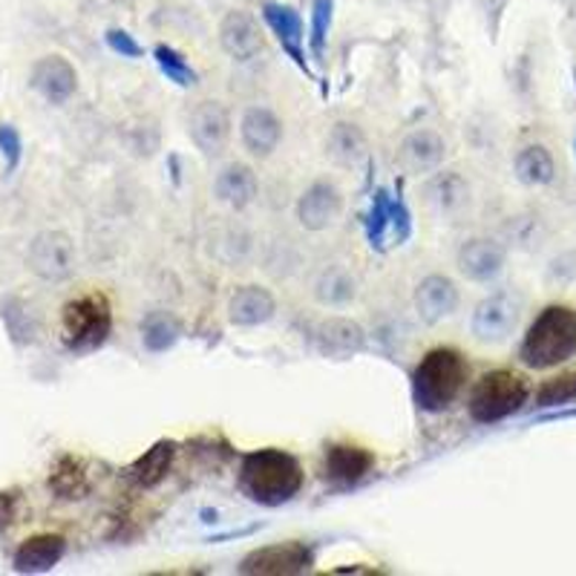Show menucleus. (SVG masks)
Returning a JSON list of instances; mask_svg holds the SVG:
<instances>
[{
	"instance_id": "obj_1",
	"label": "nucleus",
	"mask_w": 576,
	"mask_h": 576,
	"mask_svg": "<svg viewBox=\"0 0 576 576\" xmlns=\"http://www.w3.org/2000/svg\"><path fill=\"white\" fill-rule=\"evenodd\" d=\"M240 485L254 501L277 508V505H286L300 494L303 467L295 455L283 453V450H257V453H248L243 458Z\"/></svg>"
},
{
	"instance_id": "obj_2",
	"label": "nucleus",
	"mask_w": 576,
	"mask_h": 576,
	"mask_svg": "<svg viewBox=\"0 0 576 576\" xmlns=\"http://www.w3.org/2000/svg\"><path fill=\"white\" fill-rule=\"evenodd\" d=\"M574 355L576 311L568 306H547L524 334L522 350H519L522 364L531 369H551V366L565 364Z\"/></svg>"
},
{
	"instance_id": "obj_3",
	"label": "nucleus",
	"mask_w": 576,
	"mask_h": 576,
	"mask_svg": "<svg viewBox=\"0 0 576 576\" xmlns=\"http://www.w3.org/2000/svg\"><path fill=\"white\" fill-rule=\"evenodd\" d=\"M467 361L455 350H432L412 372V398L421 410L441 412L462 395L467 384Z\"/></svg>"
},
{
	"instance_id": "obj_4",
	"label": "nucleus",
	"mask_w": 576,
	"mask_h": 576,
	"mask_svg": "<svg viewBox=\"0 0 576 576\" xmlns=\"http://www.w3.org/2000/svg\"><path fill=\"white\" fill-rule=\"evenodd\" d=\"M113 332V309L99 291L69 300L62 311V341L73 352H92L104 346Z\"/></svg>"
},
{
	"instance_id": "obj_5",
	"label": "nucleus",
	"mask_w": 576,
	"mask_h": 576,
	"mask_svg": "<svg viewBox=\"0 0 576 576\" xmlns=\"http://www.w3.org/2000/svg\"><path fill=\"white\" fill-rule=\"evenodd\" d=\"M524 401H528V384H524L522 375L496 369L476 380L467 407H470L473 421L496 424V421H505V418L522 410Z\"/></svg>"
},
{
	"instance_id": "obj_6",
	"label": "nucleus",
	"mask_w": 576,
	"mask_h": 576,
	"mask_svg": "<svg viewBox=\"0 0 576 576\" xmlns=\"http://www.w3.org/2000/svg\"><path fill=\"white\" fill-rule=\"evenodd\" d=\"M519 318H522V300L513 291H499L476 306L470 326L481 343H501L516 332Z\"/></svg>"
},
{
	"instance_id": "obj_7",
	"label": "nucleus",
	"mask_w": 576,
	"mask_h": 576,
	"mask_svg": "<svg viewBox=\"0 0 576 576\" xmlns=\"http://www.w3.org/2000/svg\"><path fill=\"white\" fill-rule=\"evenodd\" d=\"M314 562V554L303 542H283V545L251 551L240 565V574L248 576H291L306 574Z\"/></svg>"
},
{
	"instance_id": "obj_8",
	"label": "nucleus",
	"mask_w": 576,
	"mask_h": 576,
	"mask_svg": "<svg viewBox=\"0 0 576 576\" xmlns=\"http://www.w3.org/2000/svg\"><path fill=\"white\" fill-rule=\"evenodd\" d=\"M30 266L41 280L62 283L76 268V248L73 240L62 231H46L38 234L30 245Z\"/></svg>"
},
{
	"instance_id": "obj_9",
	"label": "nucleus",
	"mask_w": 576,
	"mask_h": 576,
	"mask_svg": "<svg viewBox=\"0 0 576 576\" xmlns=\"http://www.w3.org/2000/svg\"><path fill=\"white\" fill-rule=\"evenodd\" d=\"M188 133L206 156H220L231 139V115L220 101H202L190 113Z\"/></svg>"
},
{
	"instance_id": "obj_10",
	"label": "nucleus",
	"mask_w": 576,
	"mask_h": 576,
	"mask_svg": "<svg viewBox=\"0 0 576 576\" xmlns=\"http://www.w3.org/2000/svg\"><path fill=\"white\" fill-rule=\"evenodd\" d=\"M32 87L53 104H64L73 99V92L78 87L76 67L62 58V55H46L32 67Z\"/></svg>"
},
{
	"instance_id": "obj_11",
	"label": "nucleus",
	"mask_w": 576,
	"mask_h": 576,
	"mask_svg": "<svg viewBox=\"0 0 576 576\" xmlns=\"http://www.w3.org/2000/svg\"><path fill=\"white\" fill-rule=\"evenodd\" d=\"M416 309L418 318L435 326L444 318H450L458 309V288L444 274H430L418 283L416 288Z\"/></svg>"
},
{
	"instance_id": "obj_12",
	"label": "nucleus",
	"mask_w": 576,
	"mask_h": 576,
	"mask_svg": "<svg viewBox=\"0 0 576 576\" xmlns=\"http://www.w3.org/2000/svg\"><path fill=\"white\" fill-rule=\"evenodd\" d=\"M341 211L343 197L332 182H314L311 188H306V193L297 202V220H300L303 228H309V231L329 228L341 217Z\"/></svg>"
},
{
	"instance_id": "obj_13",
	"label": "nucleus",
	"mask_w": 576,
	"mask_h": 576,
	"mask_svg": "<svg viewBox=\"0 0 576 576\" xmlns=\"http://www.w3.org/2000/svg\"><path fill=\"white\" fill-rule=\"evenodd\" d=\"M220 41L225 46V53L236 62H251L263 53V32L259 23L248 15V12H228L225 21L220 26Z\"/></svg>"
},
{
	"instance_id": "obj_14",
	"label": "nucleus",
	"mask_w": 576,
	"mask_h": 576,
	"mask_svg": "<svg viewBox=\"0 0 576 576\" xmlns=\"http://www.w3.org/2000/svg\"><path fill=\"white\" fill-rule=\"evenodd\" d=\"M314 341H318V350L326 357H352L366 346V334L364 329L357 326L355 320L350 318H329L323 320L314 332Z\"/></svg>"
},
{
	"instance_id": "obj_15",
	"label": "nucleus",
	"mask_w": 576,
	"mask_h": 576,
	"mask_svg": "<svg viewBox=\"0 0 576 576\" xmlns=\"http://www.w3.org/2000/svg\"><path fill=\"white\" fill-rule=\"evenodd\" d=\"M458 268L470 280L490 283L505 268V248L496 240L476 236V240L464 243L462 251H458Z\"/></svg>"
},
{
	"instance_id": "obj_16",
	"label": "nucleus",
	"mask_w": 576,
	"mask_h": 576,
	"mask_svg": "<svg viewBox=\"0 0 576 576\" xmlns=\"http://www.w3.org/2000/svg\"><path fill=\"white\" fill-rule=\"evenodd\" d=\"M67 554V542L55 533H41V536L26 539L15 551V571L18 574H46L53 571Z\"/></svg>"
},
{
	"instance_id": "obj_17",
	"label": "nucleus",
	"mask_w": 576,
	"mask_h": 576,
	"mask_svg": "<svg viewBox=\"0 0 576 576\" xmlns=\"http://www.w3.org/2000/svg\"><path fill=\"white\" fill-rule=\"evenodd\" d=\"M240 133H243L245 151L254 153V156H272L283 139L280 119L272 110H266V107H251V110H245Z\"/></svg>"
},
{
	"instance_id": "obj_18",
	"label": "nucleus",
	"mask_w": 576,
	"mask_h": 576,
	"mask_svg": "<svg viewBox=\"0 0 576 576\" xmlns=\"http://www.w3.org/2000/svg\"><path fill=\"white\" fill-rule=\"evenodd\" d=\"M277 303L268 288L263 286H243L231 297V306H228V318L234 326H263L274 318Z\"/></svg>"
},
{
	"instance_id": "obj_19",
	"label": "nucleus",
	"mask_w": 576,
	"mask_h": 576,
	"mask_svg": "<svg viewBox=\"0 0 576 576\" xmlns=\"http://www.w3.org/2000/svg\"><path fill=\"white\" fill-rule=\"evenodd\" d=\"M398 156H401V165L410 174H427V170H435L444 162L447 144L432 130H418V133H410V136L403 139Z\"/></svg>"
},
{
	"instance_id": "obj_20",
	"label": "nucleus",
	"mask_w": 576,
	"mask_h": 576,
	"mask_svg": "<svg viewBox=\"0 0 576 576\" xmlns=\"http://www.w3.org/2000/svg\"><path fill=\"white\" fill-rule=\"evenodd\" d=\"M263 18H266V23L274 30V35L280 38L283 49L291 55V62L309 73V64L303 58V49H300V44H303V21H300L295 9L280 7V3H266L263 7Z\"/></svg>"
},
{
	"instance_id": "obj_21",
	"label": "nucleus",
	"mask_w": 576,
	"mask_h": 576,
	"mask_svg": "<svg viewBox=\"0 0 576 576\" xmlns=\"http://www.w3.org/2000/svg\"><path fill=\"white\" fill-rule=\"evenodd\" d=\"M375 455L357 444H332L326 450V476L341 485H355L372 470Z\"/></svg>"
},
{
	"instance_id": "obj_22",
	"label": "nucleus",
	"mask_w": 576,
	"mask_h": 576,
	"mask_svg": "<svg viewBox=\"0 0 576 576\" xmlns=\"http://www.w3.org/2000/svg\"><path fill=\"white\" fill-rule=\"evenodd\" d=\"M213 190H217V197L225 206L236 208V211H243L254 202L257 197V176L251 170L248 165H228L220 176H217V182H213Z\"/></svg>"
},
{
	"instance_id": "obj_23",
	"label": "nucleus",
	"mask_w": 576,
	"mask_h": 576,
	"mask_svg": "<svg viewBox=\"0 0 576 576\" xmlns=\"http://www.w3.org/2000/svg\"><path fill=\"white\" fill-rule=\"evenodd\" d=\"M174 455H176V447L170 444V441H159V444H153V447L147 450L142 458H136V462L130 464V470H128L130 481H133L136 487H144V490L162 485L167 473H170Z\"/></svg>"
},
{
	"instance_id": "obj_24",
	"label": "nucleus",
	"mask_w": 576,
	"mask_h": 576,
	"mask_svg": "<svg viewBox=\"0 0 576 576\" xmlns=\"http://www.w3.org/2000/svg\"><path fill=\"white\" fill-rule=\"evenodd\" d=\"M49 487H53V494L58 499H81L90 490L87 470H84V464L78 462L76 455L58 458V464L53 467V476H49Z\"/></svg>"
},
{
	"instance_id": "obj_25",
	"label": "nucleus",
	"mask_w": 576,
	"mask_h": 576,
	"mask_svg": "<svg viewBox=\"0 0 576 576\" xmlns=\"http://www.w3.org/2000/svg\"><path fill=\"white\" fill-rule=\"evenodd\" d=\"M554 156H551V151L542 147V144H531V147H524V151L516 156V176H519L524 185H551L554 182Z\"/></svg>"
},
{
	"instance_id": "obj_26",
	"label": "nucleus",
	"mask_w": 576,
	"mask_h": 576,
	"mask_svg": "<svg viewBox=\"0 0 576 576\" xmlns=\"http://www.w3.org/2000/svg\"><path fill=\"white\" fill-rule=\"evenodd\" d=\"M179 323H176L170 314H162V311H156V314H151V318L144 320L142 323V337H144V346L151 352H167L170 346H174L176 341H179Z\"/></svg>"
},
{
	"instance_id": "obj_27",
	"label": "nucleus",
	"mask_w": 576,
	"mask_h": 576,
	"mask_svg": "<svg viewBox=\"0 0 576 576\" xmlns=\"http://www.w3.org/2000/svg\"><path fill=\"white\" fill-rule=\"evenodd\" d=\"M329 151L337 162L343 165H352L364 156L366 151V139L364 133L355 128V124H334L332 136H329Z\"/></svg>"
},
{
	"instance_id": "obj_28",
	"label": "nucleus",
	"mask_w": 576,
	"mask_h": 576,
	"mask_svg": "<svg viewBox=\"0 0 576 576\" xmlns=\"http://www.w3.org/2000/svg\"><path fill=\"white\" fill-rule=\"evenodd\" d=\"M392 202L395 199L389 197L387 188L375 190L369 220H366V236H369L372 248H384V236H387L389 220H392Z\"/></svg>"
},
{
	"instance_id": "obj_29",
	"label": "nucleus",
	"mask_w": 576,
	"mask_h": 576,
	"mask_svg": "<svg viewBox=\"0 0 576 576\" xmlns=\"http://www.w3.org/2000/svg\"><path fill=\"white\" fill-rule=\"evenodd\" d=\"M576 401V372L545 380L536 392V407H562Z\"/></svg>"
},
{
	"instance_id": "obj_30",
	"label": "nucleus",
	"mask_w": 576,
	"mask_h": 576,
	"mask_svg": "<svg viewBox=\"0 0 576 576\" xmlns=\"http://www.w3.org/2000/svg\"><path fill=\"white\" fill-rule=\"evenodd\" d=\"M153 55H156V64H159V69L170 81H176L179 87H193V84H197V73L190 69V64L185 62L176 49H170V46H156V53Z\"/></svg>"
},
{
	"instance_id": "obj_31",
	"label": "nucleus",
	"mask_w": 576,
	"mask_h": 576,
	"mask_svg": "<svg viewBox=\"0 0 576 576\" xmlns=\"http://www.w3.org/2000/svg\"><path fill=\"white\" fill-rule=\"evenodd\" d=\"M318 297L329 306L350 303L352 297H355V283H352L350 274L326 272L323 274V280L318 283Z\"/></svg>"
},
{
	"instance_id": "obj_32",
	"label": "nucleus",
	"mask_w": 576,
	"mask_h": 576,
	"mask_svg": "<svg viewBox=\"0 0 576 576\" xmlns=\"http://www.w3.org/2000/svg\"><path fill=\"white\" fill-rule=\"evenodd\" d=\"M0 314L7 320V329L15 343H30L35 337V323H32L30 311L23 309L18 300H7V303L0 306Z\"/></svg>"
},
{
	"instance_id": "obj_33",
	"label": "nucleus",
	"mask_w": 576,
	"mask_h": 576,
	"mask_svg": "<svg viewBox=\"0 0 576 576\" xmlns=\"http://www.w3.org/2000/svg\"><path fill=\"white\" fill-rule=\"evenodd\" d=\"M332 12H334V0H314L311 7V49L314 55H323V46H326V35L332 30Z\"/></svg>"
},
{
	"instance_id": "obj_34",
	"label": "nucleus",
	"mask_w": 576,
	"mask_h": 576,
	"mask_svg": "<svg viewBox=\"0 0 576 576\" xmlns=\"http://www.w3.org/2000/svg\"><path fill=\"white\" fill-rule=\"evenodd\" d=\"M455 179H458V176H450V174L439 176V179H435V182H430V188H427L430 199L441 208V211H453V208H458V206H464V202H467V197H458V193L453 197V193H450V188L455 185Z\"/></svg>"
},
{
	"instance_id": "obj_35",
	"label": "nucleus",
	"mask_w": 576,
	"mask_h": 576,
	"mask_svg": "<svg viewBox=\"0 0 576 576\" xmlns=\"http://www.w3.org/2000/svg\"><path fill=\"white\" fill-rule=\"evenodd\" d=\"M0 153H3V159H7V170L12 174V170L21 165L23 156V142L12 124H0Z\"/></svg>"
},
{
	"instance_id": "obj_36",
	"label": "nucleus",
	"mask_w": 576,
	"mask_h": 576,
	"mask_svg": "<svg viewBox=\"0 0 576 576\" xmlns=\"http://www.w3.org/2000/svg\"><path fill=\"white\" fill-rule=\"evenodd\" d=\"M107 46L113 49V53L124 55V58H139L142 55V46L133 41V35H128L124 30H110L107 32Z\"/></svg>"
},
{
	"instance_id": "obj_37",
	"label": "nucleus",
	"mask_w": 576,
	"mask_h": 576,
	"mask_svg": "<svg viewBox=\"0 0 576 576\" xmlns=\"http://www.w3.org/2000/svg\"><path fill=\"white\" fill-rule=\"evenodd\" d=\"M389 228H392L395 243H398V245H401L403 240H410V231H412L410 211H407V206H403L401 199H398V202H392V220H389Z\"/></svg>"
},
{
	"instance_id": "obj_38",
	"label": "nucleus",
	"mask_w": 576,
	"mask_h": 576,
	"mask_svg": "<svg viewBox=\"0 0 576 576\" xmlns=\"http://www.w3.org/2000/svg\"><path fill=\"white\" fill-rule=\"evenodd\" d=\"M15 516H18V496L0 494V524L15 522Z\"/></svg>"
},
{
	"instance_id": "obj_39",
	"label": "nucleus",
	"mask_w": 576,
	"mask_h": 576,
	"mask_svg": "<svg viewBox=\"0 0 576 576\" xmlns=\"http://www.w3.org/2000/svg\"><path fill=\"white\" fill-rule=\"evenodd\" d=\"M574 151H576V142H574Z\"/></svg>"
}]
</instances>
